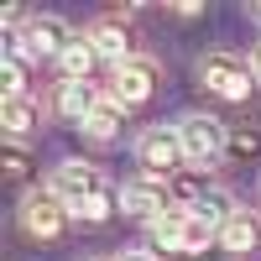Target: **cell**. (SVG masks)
I'll return each mask as SVG.
<instances>
[{
  "label": "cell",
  "instance_id": "cell-1",
  "mask_svg": "<svg viewBox=\"0 0 261 261\" xmlns=\"http://www.w3.org/2000/svg\"><path fill=\"white\" fill-rule=\"evenodd\" d=\"M178 141H183V157H188L193 167H209V162L225 157L230 130H225V120H214V115H204V110H188V115L178 120Z\"/></svg>",
  "mask_w": 261,
  "mask_h": 261
},
{
  "label": "cell",
  "instance_id": "cell-2",
  "mask_svg": "<svg viewBox=\"0 0 261 261\" xmlns=\"http://www.w3.org/2000/svg\"><path fill=\"white\" fill-rule=\"evenodd\" d=\"M6 42H11L6 53H21V58H63L68 42H73V32H68L63 16H32L27 27H21L16 37H6Z\"/></svg>",
  "mask_w": 261,
  "mask_h": 261
},
{
  "label": "cell",
  "instance_id": "cell-3",
  "mask_svg": "<svg viewBox=\"0 0 261 261\" xmlns=\"http://www.w3.org/2000/svg\"><path fill=\"white\" fill-rule=\"evenodd\" d=\"M136 162L146 167V178L167 183L172 172L188 162V157H183V141H178V125H151V130H141V141H136Z\"/></svg>",
  "mask_w": 261,
  "mask_h": 261
},
{
  "label": "cell",
  "instance_id": "cell-4",
  "mask_svg": "<svg viewBox=\"0 0 261 261\" xmlns=\"http://www.w3.org/2000/svg\"><path fill=\"white\" fill-rule=\"evenodd\" d=\"M199 79H204V89H209V94H220V99H246V94H251V84H256L251 63H246V58H235V53H209V58L199 63Z\"/></svg>",
  "mask_w": 261,
  "mask_h": 261
},
{
  "label": "cell",
  "instance_id": "cell-5",
  "mask_svg": "<svg viewBox=\"0 0 261 261\" xmlns=\"http://www.w3.org/2000/svg\"><path fill=\"white\" fill-rule=\"evenodd\" d=\"M63 204H84V199H94V193H105V183H99V167L94 162H79V157H68V162H58L53 167V183H47Z\"/></svg>",
  "mask_w": 261,
  "mask_h": 261
},
{
  "label": "cell",
  "instance_id": "cell-6",
  "mask_svg": "<svg viewBox=\"0 0 261 261\" xmlns=\"http://www.w3.org/2000/svg\"><path fill=\"white\" fill-rule=\"evenodd\" d=\"M63 220H68V204H63L53 188H32L27 199H21V225H27V235L53 241V235L63 230Z\"/></svg>",
  "mask_w": 261,
  "mask_h": 261
},
{
  "label": "cell",
  "instance_id": "cell-7",
  "mask_svg": "<svg viewBox=\"0 0 261 261\" xmlns=\"http://www.w3.org/2000/svg\"><path fill=\"white\" fill-rule=\"evenodd\" d=\"M115 209L120 214H130V220H157V214H167L172 204H167V188L157 183V178H130V183H120V193H115Z\"/></svg>",
  "mask_w": 261,
  "mask_h": 261
},
{
  "label": "cell",
  "instance_id": "cell-8",
  "mask_svg": "<svg viewBox=\"0 0 261 261\" xmlns=\"http://www.w3.org/2000/svg\"><path fill=\"white\" fill-rule=\"evenodd\" d=\"M151 89H157V63H151V58L120 63L115 79H110V99H120V105H141Z\"/></svg>",
  "mask_w": 261,
  "mask_h": 261
},
{
  "label": "cell",
  "instance_id": "cell-9",
  "mask_svg": "<svg viewBox=\"0 0 261 261\" xmlns=\"http://www.w3.org/2000/svg\"><path fill=\"white\" fill-rule=\"evenodd\" d=\"M58 110L68 115V120L84 125V120L99 110V89H94L89 79H63V89H58Z\"/></svg>",
  "mask_w": 261,
  "mask_h": 261
},
{
  "label": "cell",
  "instance_id": "cell-10",
  "mask_svg": "<svg viewBox=\"0 0 261 261\" xmlns=\"http://www.w3.org/2000/svg\"><path fill=\"white\" fill-rule=\"evenodd\" d=\"M188 214H199L204 225H214V230H225V225H230V220H235V214H241V209H235V199H230V188H220V183H209V188L199 193V204H193Z\"/></svg>",
  "mask_w": 261,
  "mask_h": 261
},
{
  "label": "cell",
  "instance_id": "cell-11",
  "mask_svg": "<svg viewBox=\"0 0 261 261\" xmlns=\"http://www.w3.org/2000/svg\"><path fill=\"white\" fill-rule=\"evenodd\" d=\"M89 42H94V53H99L105 63H115V68L136 58V53H130V37H125V27H120V21H99V27L89 32Z\"/></svg>",
  "mask_w": 261,
  "mask_h": 261
},
{
  "label": "cell",
  "instance_id": "cell-12",
  "mask_svg": "<svg viewBox=\"0 0 261 261\" xmlns=\"http://www.w3.org/2000/svg\"><path fill=\"white\" fill-rule=\"evenodd\" d=\"M120 125H125V105L105 94V99H99V110H94L89 120H84L79 130H84L89 141H115V136H120Z\"/></svg>",
  "mask_w": 261,
  "mask_h": 261
},
{
  "label": "cell",
  "instance_id": "cell-13",
  "mask_svg": "<svg viewBox=\"0 0 261 261\" xmlns=\"http://www.w3.org/2000/svg\"><path fill=\"white\" fill-rule=\"evenodd\" d=\"M183 230H188V209H167V214H157V220L146 225L157 251H183Z\"/></svg>",
  "mask_w": 261,
  "mask_h": 261
},
{
  "label": "cell",
  "instance_id": "cell-14",
  "mask_svg": "<svg viewBox=\"0 0 261 261\" xmlns=\"http://www.w3.org/2000/svg\"><path fill=\"white\" fill-rule=\"evenodd\" d=\"M37 99H27V94H16V99H0V125H6V136L11 141H21L27 130L37 125Z\"/></svg>",
  "mask_w": 261,
  "mask_h": 261
},
{
  "label": "cell",
  "instance_id": "cell-15",
  "mask_svg": "<svg viewBox=\"0 0 261 261\" xmlns=\"http://www.w3.org/2000/svg\"><path fill=\"white\" fill-rule=\"evenodd\" d=\"M256 241H261V220H251L246 209H241V214H235V220L220 230V246H225V251H235V256H241V251H251Z\"/></svg>",
  "mask_w": 261,
  "mask_h": 261
},
{
  "label": "cell",
  "instance_id": "cell-16",
  "mask_svg": "<svg viewBox=\"0 0 261 261\" xmlns=\"http://www.w3.org/2000/svg\"><path fill=\"white\" fill-rule=\"evenodd\" d=\"M94 58H99V53H94V42H89V37H73V42H68V53L58 58V68H63V79H89Z\"/></svg>",
  "mask_w": 261,
  "mask_h": 261
},
{
  "label": "cell",
  "instance_id": "cell-17",
  "mask_svg": "<svg viewBox=\"0 0 261 261\" xmlns=\"http://www.w3.org/2000/svg\"><path fill=\"white\" fill-rule=\"evenodd\" d=\"M16 94H27V63H21V53H6L0 58V99Z\"/></svg>",
  "mask_w": 261,
  "mask_h": 261
},
{
  "label": "cell",
  "instance_id": "cell-18",
  "mask_svg": "<svg viewBox=\"0 0 261 261\" xmlns=\"http://www.w3.org/2000/svg\"><path fill=\"white\" fill-rule=\"evenodd\" d=\"M110 199H105V193H94V199H84V204H73L68 214H73V220H84V225H105V220H110Z\"/></svg>",
  "mask_w": 261,
  "mask_h": 261
},
{
  "label": "cell",
  "instance_id": "cell-19",
  "mask_svg": "<svg viewBox=\"0 0 261 261\" xmlns=\"http://www.w3.org/2000/svg\"><path fill=\"white\" fill-rule=\"evenodd\" d=\"M209 241H220V230H214V225H204L199 214H188V230H183V251H204Z\"/></svg>",
  "mask_w": 261,
  "mask_h": 261
},
{
  "label": "cell",
  "instance_id": "cell-20",
  "mask_svg": "<svg viewBox=\"0 0 261 261\" xmlns=\"http://www.w3.org/2000/svg\"><path fill=\"white\" fill-rule=\"evenodd\" d=\"M261 151V136L256 130H230V146H225V157H241V162H251Z\"/></svg>",
  "mask_w": 261,
  "mask_h": 261
},
{
  "label": "cell",
  "instance_id": "cell-21",
  "mask_svg": "<svg viewBox=\"0 0 261 261\" xmlns=\"http://www.w3.org/2000/svg\"><path fill=\"white\" fill-rule=\"evenodd\" d=\"M27 167H32L27 146H21V141H11V157H6V172H11V178H27Z\"/></svg>",
  "mask_w": 261,
  "mask_h": 261
},
{
  "label": "cell",
  "instance_id": "cell-22",
  "mask_svg": "<svg viewBox=\"0 0 261 261\" xmlns=\"http://www.w3.org/2000/svg\"><path fill=\"white\" fill-rule=\"evenodd\" d=\"M0 27H11V37H16V27H21V6H6V11H0Z\"/></svg>",
  "mask_w": 261,
  "mask_h": 261
},
{
  "label": "cell",
  "instance_id": "cell-23",
  "mask_svg": "<svg viewBox=\"0 0 261 261\" xmlns=\"http://www.w3.org/2000/svg\"><path fill=\"white\" fill-rule=\"evenodd\" d=\"M115 261H157V256H146V251H120Z\"/></svg>",
  "mask_w": 261,
  "mask_h": 261
},
{
  "label": "cell",
  "instance_id": "cell-24",
  "mask_svg": "<svg viewBox=\"0 0 261 261\" xmlns=\"http://www.w3.org/2000/svg\"><path fill=\"white\" fill-rule=\"evenodd\" d=\"M251 73H256V84H261V42L251 47Z\"/></svg>",
  "mask_w": 261,
  "mask_h": 261
},
{
  "label": "cell",
  "instance_id": "cell-25",
  "mask_svg": "<svg viewBox=\"0 0 261 261\" xmlns=\"http://www.w3.org/2000/svg\"><path fill=\"white\" fill-rule=\"evenodd\" d=\"M251 16H256V21H261V6H251Z\"/></svg>",
  "mask_w": 261,
  "mask_h": 261
}]
</instances>
